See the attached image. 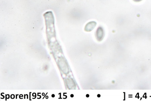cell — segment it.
<instances>
[{"instance_id":"obj_1","label":"cell","mask_w":151,"mask_h":101,"mask_svg":"<svg viewBox=\"0 0 151 101\" xmlns=\"http://www.w3.org/2000/svg\"><path fill=\"white\" fill-rule=\"evenodd\" d=\"M105 33L103 28L99 27L97 29L96 32V37L97 40L99 41H101L104 37Z\"/></svg>"},{"instance_id":"obj_2","label":"cell","mask_w":151,"mask_h":101,"mask_svg":"<svg viewBox=\"0 0 151 101\" xmlns=\"http://www.w3.org/2000/svg\"><path fill=\"white\" fill-rule=\"evenodd\" d=\"M97 23L95 21L89 22L85 27V30L87 31H91L93 30L96 25Z\"/></svg>"},{"instance_id":"obj_3","label":"cell","mask_w":151,"mask_h":101,"mask_svg":"<svg viewBox=\"0 0 151 101\" xmlns=\"http://www.w3.org/2000/svg\"><path fill=\"white\" fill-rule=\"evenodd\" d=\"M133 1L135 2H140V1H142V0H133Z\"/></svg>"}]
</instances>
